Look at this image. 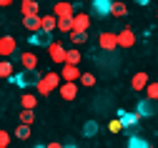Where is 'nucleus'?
Here are the masks:
<instances>
[{"label": "nucleus", "instance_id": "nucleus-1", "mask_svg": "<svg viewBox=\"0 0 158 148\" xmlns=\"http://www.w3.org/2000/svg\"><path fill=\"white\" fill-rule=\"evenodd\" d=\"M58 86H60V75H58V73H45L40 80H38L35 83V88H38V93H40V95H50L53 91H58Z\"/></svg>", "mask_w": 158, "mask_h": 148}, {"label": "nucleus", "instance_id": "nucleus-2", "mask_svg": "<svg viewBox=\"0 0 158 148\" xmlns=\"http://www.w3.org/2000/svg\"><path fill=\"white\" fill-rule=\"evenodd\" d=\"M10 80L15 86H20V88H28V86H35V83L40 80V73L38 70H20V73H13Z\"/></svg>", "mask_w": 158, "mask_h": 148}, {"label": "nucleus", "instance_id": "nucleus-3", "mask_svg": "<svg viewBox=\"0 0 158 148\" xmlns=\"http://www.w3.org/2000/svg\"><path fill=\"white\" fill-rule=\"evenodd\" d=\"M70 25H73L70 33H88V28H90V15H85V13H75V15L70 18Z\"/></svg>", "mask_w": 158, "mask_h": 148}, {"label": "nucleus", "instance_id": "nucleus-4", "mask_svg": "<svg viewBox=\"0 0 158 148\" xmlns=\"http://www.w3.org/2000/svg\"><path fill=\"white\" fill-rule=\"evenodd\" d=\"M135 116H138V121H141V118H153V116H156V100H148V98L138 100Z\"/></svg>", "mask_w": 158, "mask_h": 148}, {"label": "nucleus", "instance_id": "nucleus-5", "mask_svg": "<svg viewBox=\"0 0 158 148\" xmlns=\"http://www.w3.org/2000/svg\"><path fill=\"white\" fill-rule=\"evenodd\" d=\"M81 5H73V3H55L53 8V18H73L78 13Z\"/></svg>", "mask_w": 158, "mask_h": 148}, {"label": "nucleus", "instance_id": "nucleus-6", "mask_svg": "<svg viewBox=\"0 0 158 148\" xmlns=\"http://www.w3.org/2000/svg\"><path fill=\"white\" fill-rule=\"evenodd\" d=\"M115 43H118V48H133L135 45V33L131 28H123L121 33H115Z\"/></svg>", "mask_w": 158, "mask_h": 148}, {"label": "nucleus", "instance_id": "nucleus-7", "mask_svg": "<svg viewBox=\"0 0 158 148\" xmlns=\"http://www.w3.org/2000/svg\"><path fill=\"white\" fill-rule=\"evenodd\" d=\"M98 45H101L106 53H113V50L118 48V43H115V33H101V38H98Z\"/></svg>", "mask_w": 158, "mask_h": 148}, {"label": "nucleus", "instance_id": "nucleus-8", "mask_svg": "<svg viewBox=\"0 0 158 148\" xmlns=\"http://www.w3.org/2000/svg\"><path fill=\"white\" fill-rule=\"evenodd\" d=\"M15 48H18V43H15L13 35H3L0 38V55H13Z\"/></svg>", "mask_w": 158, "mask_h": 148}, {"label": "nucleus", "instance_id": "nucleus-9", "mask_svg": "<svg viewBox=\"0 0 158 148\" xmlns=\"http://www.w3.org/2000/svg\"><path fill=\"white\" fill-rule=\"evenodd\" d=\"M118 123H121V128H135L138 116L135 113H128V111H118Z\"/></svg>", "mask_w": 158, "mask_h": 148}, {"label": "nucleus", "instance_id": "nucleus-10", "mask_svg": "<svg viewBox=\"0 0 158 148\" xmlns=\"http://www.w3.org/2000/svg\"><path fill=\"white\" fill-rule=\"evenodd\" d=\"M58 93L63 95V100H73L78 95V83H60V86H58Z\"/></svg>", "mask_w": 158, "mask_h": 148}, {"label": "nucleus", "instance_id": "nucleus-11", "mask_svg": "<svg viewBox=\"0 0 158 148\" xmlns=\"http://www.w3.org/2000/svg\"><path fill=\"white\" fill-rule=\"evenodd\" d=\"M48 53H50V60L53 63H63V58H65V48H63V43H53L48 45Z\"/></svg>", "mask_w": 158, "mask_h": 148}, {"label": "nucleus", "instance_id": "nucleus-12", "mask_svg": "<svg viewBox=\"0 0 158 148\" xmlns=\"http://www.w3.org/2000/svg\"><path fill=\"white\" fill-rule=\"evenodd\" d=\"M38 10H40V5H38L35 0H23V3H20V13H23V18H30V15H40Z\"/></svg>", "mask_w": 158, "mask_h": 148}, {"label": "nucleus", "instance_id": "nucleus-13", "mask_svg": "<svg viewBox=\"0 0 158 148\" xmlns=\"http://www.w3.org/2000/svg\"><path fill=\"white\" fill-rule=\"evenodd\" d=\"M30 43H33V45H45V48H48V45L53 43V35H48V33H43V30H38V33L30 35Z\"/></svg>", "mask_w": 158, "mask_h": 148}, {"label": "nucleus", "instance_id": "nucleus-14", "mask_svg": "<svg viewBox=\"0 0 158 148\" xmlns=\"http://www.w3.org/2000/svg\"><path fill=\"white\" fill-rule=\"evenodd\" d=\"M93 13L101 15V18H108V13H110V0H93Z\"/></svg>", "mask_w": 158, "mask_h": 148}, {"label": "nucleus", "instance_id": "nucleus-15", "mask_svg": "<svg viewBox=\"0 0 158 148\" xmlns=\"http://www.w3.org/2000/svg\"><path fill=\"white\" fill-rule=\"evenodd\" d=\"M58 75H63V83H75L81 78V70L73 68V66H63V73H58Z\"/></svg>", "mask_w": 158, "mask_h": 148}, {"label": "nucleus", "instance_id": "nucleus-16", "mask_svg": "<svg viewBox=\"0 0 158 148\" xmlns=\"http://www.w3.org/2000/svg\"><path fill=\"white\" fill-rule=\"evenodd\" d=\"M146 86H148V73H135L133 80H131V88L133 91H143Z\"/></svg>", "mask_w": 158, "mask_h": 148}, {"label": "nucleus", "instance_id": "nucleus-17", "mask_svg": "<svg viewBox=\"0 0 158 148\" xmlns=\"http://www.w3.org/2000/svg\"><path fill=\"white\" fill-rule=\"evenodd\" d=\"M40 30L48 33V35L55 33V18L53 15H40Z\"/></svg>", "mask_w": 158, "mask_h": 148}, {"label": "nucleus", "instance_id": "nucleus-18", "mask_svg": "<svg viewBox=\"0 0 158 148\" xmlns=\"http://www.w3.org/2000/svg\"><path fill=\"white\" fill-rule=\"evenodd\" d=\"M20 63H23V70H35V68H38V55L23 53V55H20Z\"/></svg>", "mask_w": 158, "mask_h": 148}, {"label": "nucleus", "instance_id": "nucleus-19", "mask_svg": "<svg viewBox=\"0 0 158 148\" xmlns=\"http://www.w3.org/2000/svg\"><path fill=\"white\" fill-rule=\"evenodd\" d=\"M23 28H25V30H30V33H38V30H40V15L23 18Z\"/></svg>", "mask_w": 158, "mask_h": 148}, {"label": "nucleus", "instance_id": "nucleus-20", "mask_svg": "<svg viewBox=\"0 0 158 148\" xmlns=\"http://www.w3.org/2000/svg\"><path fill=\"white\" fill-rule=\"evenodd\" d=\"M81 53H78L75 48L73 50H65V58H63V66H73V68H78V63H81Z\"/></svg>", "mask_w": 158, "mask_h": 148}, {"label": "nucleus", "instance_id": "nucleus-21", "mask_svg": "<svg viewBox=\"0 0 158 148\" xmlns=\"http://www.w3.org/2000/svg\"><path fill=\"white\" fill-rule=\"evenodd\" d=\"M126 13H128L126 3H110V13H108V18H123Z\"/></svg>", "mask_w": 158, "mask_h": 148}, {"label": "nucleus", "instance_id": "nucleus-22", "mask_svg": "<svg viewBox=\"0 0 158 148\" xmlns=\"http://www.w3.org/2000/svg\"><path fill=\"white\" fill-rule=\"evenodd\" d=\"M55 30H60L65 35H70L73 25H70V18H55Z\"/></svg>", "mask_w": 158, "mask_h": 148}, {"label": "nucleus", "instance_id": "nucleus-23", "mask_svg": "<svg viewBox=\"0 0 158 148\" xmlns=\"http://www.w3.org/2000/svg\"><path fill=\"white\" fill-rule=\"evenodd\" d=\"M20 103H23V111H35L38 98H35V95H30V93H25V95H20Z\"/></svg>", "mask_w": 158, "mask_h": 148}, {"label": "nucleus", "instance_id": "nucleus-24", "mask_svg": "<svg viewBox=\"0 0 158 148\" xmlns=\"http://www.w3.org/2000/svg\"><path fill=\"white\" fill-rule=\"evenodd\" d=\"M128 148H151V146H148V141L141 138V136H131V138H128Z\"/></svg>", "mask_w": 158, "mask_h": 148}, {"label": "nucleus", "instance_id": "nucleus-25", "mask_svg": "<svg viewBox=\"0 0 158 148\" xmlns=\"http://www.w3.org/2000/svg\"><path fill=\"white\" fill-rule=\"evenodd\" d=\"M10 75H13V63L0 60V78H10Z\"/></svg>", "mask_w": 158, "mask_h": 148}, {"label": "nucleus", "instance_id": "nucleus-26", "mask_svg": "<svg viewBox=\"0 0 158 148\" xmlns=\"http://www.w3.org/2000/svg\"><path fill=\"white\" fill-rule=\"evenodd\" d=\"M15 138L28 141V138H30V125H18V128H15Z\"/></svg>", "mask_w": 158, "mask_h": 148}, {"label": "nucleus", "instance_id": "nucleus-27", "mask_svg": "<svg viewBox=\"0 0 158 148\" xmlns=\"http://www.w3.org/2000/svg\"><path fill=\"white\" fill-rule=\"evenodd\" d=\"M95 133H98V123H95V121H88V123L83 125V136L90 138V136H95Z\"/></svg>", "mask_w": 158, "mask_h": 148}, {"label": "nucleus", "instance_id": "nucleus-28", "mask_svg": "<svg viewBox=\"0 0 158 148\" xmlns=\"http://www.w3.org/2000/svg\"><path fill=\"white\" fill-rule=\"evenodd\" d=\"M35 121V113L33 111H20V125H30Z\"/></svg>", "mask_w": 158, "mask_h": 148}, {"label": "nucleus", "instance_id": "nucleus-29", "mask_svg": "<svg viewBox=\"0 0 158 148\" xmlns=\"http://www.w3.org/2000/svg\"><path fill=\"white\" fill-rule=\"evenodd\" d=\"M81 83H83L85 88H93L95 86V75L93 73H81Z\"/></svg>", "mask_w": 158, "mask_h": 148}, {"label": "nucleus", "instance_id": "nucleus-30", "mask_svg": "<svg viewBox=\"0 0 158 148\" xmlns=\"http://www.w3.org/2000/svg\"><path fill=\"white\" fill-rule=\"evenodd\" d=\"M146 98L148 100H156L158 98V86H156V83H148V86H146Z\"/></svg>", "mask_w": 158, "mask_h": 148}, {"label": "nucleus", "instance_id": "nucleus-31", "mask_svg": "<svg viewBox=\"0 0 158 148\" xmlns=\"http://www.w3.org/2000/svg\"><path fill=\"white\" fill-rule=\"evenodd\" d=\"M70 40H73V45H81L88 40V33H70Z\"/></svg>", "mask_w": 158, "mask_h": 148}, {"label": "nucleus", "instance_id": "nucleus-32", "mask_svg": "<svg viewBox=\"0 0 158 148\" xmlns=\"http://www.w3.org/2000/svg\"><path fill=\"white\" fill-rule=\"evenodd\" d=\"M8 146H10V133L0 131V148H8Z\"/></svg>", "mask_w": 158, "mask_h": 148}, {"label": "nucleus", "instance_id": "nucleus-33", "mask_svg": "<svg viewBox=\"0 0 158 148\" xmlns=\"http://www.w3.org/2000/svg\"><path fill=\"white\" fill-rule=\"evenodd\" d=\"M108 131H110V133H121V131H123L121 123H118V118H113V121L108 123Z\"/></svg>", "mask_w": 158, "mask_h": 148}, {"label": "nucleus", "instance_id": "nucleus-34", "mask_svg": "<svg viewBox=\"0 0 158 148\" xmlns=\"http://www.w3.org/2000/svg\"><path fill=\"white\" fill-rule=\"evenodd\" d=\"M43 148H63V146H60V143H55V141H53V143H48V146H43Z\"/></svg>", "mask_w": 158, "mask_h": 148}, {"label": "nucleus", "instance_id": "nucleus-35", "mask_svg": "<svg viewBox=\"0 0 158 148\" xmlns=\"http://www.w3.org/2000/svg\"><path fill=\"white\" fill-rule=\"evenodd\" d=\"M63 148H75V146H73V143H68V146H63Z\"/></svg>", "mask_w": 158, "mask_h": 148}, {"label": "nucleus", "instance_id": "nucleus-36", "mask_svg": "<svg viewBox=\"0 0 158 148\" xmlns=\"http://www.w3.org/2000/svg\"><path fill=\"white\" fill-rule=\"evenodd\" d=\"M35 148H43V146H35Z\"/></svg>", "mask_w": 158, "mask_h": 148}]
</instances>
